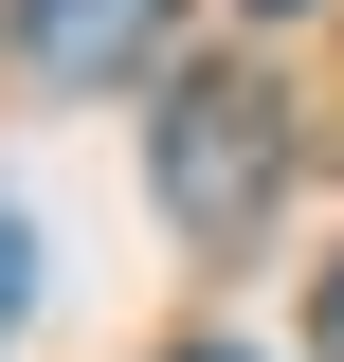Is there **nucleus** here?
Here are the masks:
<instances>
[{
  "label": "nucleus",
  "mask_w": 344,
  "mask_h": 362,
  "mask_svg": "<svg viewBox=\"0 0 344 362\" xmlns=\"http://www.w3.org/2000/svg\"><path fill=\"white\" fill-rule=\"evenodd\" d=\"M164 199H181L200 235H236V218L272 199V109H254L236 73H200V90L164 109Z\"/></svg>",
  "instance_id": "obj_1"
},
{
  "label": "nucleus",
  "mask_w": 344,
  "mask_h": 362,
  "mask_svg": "<svg viewBox=\"0 0 344 362\" xmlns=\"http://www.w3.org/2000/svg\"><path fill=\"white\" fill-rule=\"evenodd\" d=\"M308 344H326V362H344V272H326V290H308Z\"/></svg>",
  "instance_id": "obj_4"
},
{
  "label": "nucleus",
  "mask_w": 344,
  "mask_h": 362,
  "mask_svg": "<svg viewBox=\"0 0 344 362\" xmlns=\"http://www.w3.org/2000/svg\"><path fill=\"white\" fill-rule=\"evenodd\" d=\"M181 362H236V344H181Z\"/></svg>",
  "instance_id": "obj_5"
},
{
  "label": "nucleus",
  "mask_w": 344,
  "mask_h": 362,
  "mask_svg": "<svg viewBox=\"0 0 344 362\" xmlns=\"http://www.w3.org/2000/svg\"><path fill=\"white\" fill-rule=\"evenodd\" d=\"M18 54H37L55 90H109L164 54V0H18Z\"/></svg>",
  "instance_id": "obj_2"
},
{
  "label": "nucleus",
  "mask_w": 344,
  "mask_h": 362,
  "mask_svg": "<svg viewBox=\"0 0 344 362\" xmlns=\"http://www.w3.org/2000/svg\"><path fill=\"white\" fill-rule=\"evenodd\" d=\"M254 18H290V0H254Z\"/></svg>",
  "instance_id": "obj_6"
},
{
  "label": "nucleus",
  "mask_w": 344,
  "mask_h": 362,
  "mask_svg": "<svg viewBox=\"0 0 344 362\" xmlns=\"http://www.w3.org/2000/svg\"><path fill=\"white\" fill-rule=\"evenodd\" d=\"M18 290H37V235H18V218H0V326H18Z\"/></svg>",
  "instance_id": "obj_3"
}]
</instances>
